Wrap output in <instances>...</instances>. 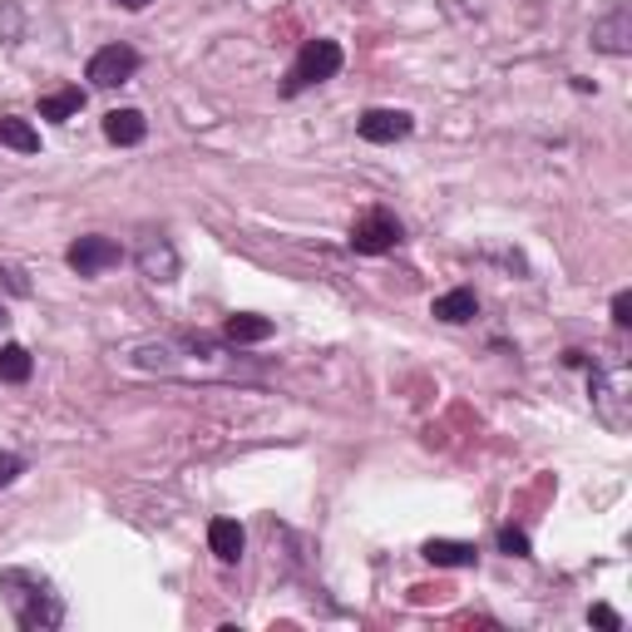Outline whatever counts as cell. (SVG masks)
Listing matches in <instances>:
<instances>
[{
	"instance_id": "44dd1931",
	"label": "cell",
	"mask_w": 632,
	"mask_h": 632,
	"mask_svg": "<svg viewBox=\"0 0 632 632\" xmlns=\"http://www.w3.org/2000/svg\"><path fill=\"white\" fill-rule=\"evenodd\" d=\"M613 322L632 326V297H628V292H618V297H613Z\"/></svg>"
},
{
	"instance_id": "5b68a950",
	"label": "cell",
	"mask_w": 632,
	"mask_h": 632,
	"mask_svg": "<svg viewBox=\"0 0 632 632\" xmlns=\"http://www.w3.org/2000/svg\"><path fill=\"white\" fill-rule=\"evenodd\" d=\"M400 238H405V228H400V218L386 213V208H371L366 218L351 223V247L361 252V257H381V252H391Z\"/></svg>"
},
{
	"instance_id": "d6986e66",
	"label": "cell",
	"mask_w": 632,
	"mask_h": 632,
	"mask_svg": "<svg viewBox=\"0 0 632 632\" xmlns=\"http://www.w3.org/2000/svg\"><path fill=\"white\" fill-rule=\"evenodd\" d=\"M20 474H25V460L10 455V450H0V489H6V484H15Z\"/></svg>"
},
{
	"instance_id": "ba28073f",
	"label": "cell",
	"mask_w": 632,
	"mask_h": 632,
	"mask_svg": "<svg viewBox=\"0 0 632 632\" xmlns=\"http://www.w3.org/2000/svg\"><path fill=\"white\" fill-rule=\"evenodd\" d=\"M134 262H139V272L154 282V287H168V282L178 277V252H173V242L168 238H144L139 242V252H134Z\"/></svg>"
},
{
	"instance_id": "8fae6325",
	"label": "cell",
	"mask_w": 632,
	"mask_h": 632,
	"mask_svg": "<svg viewBox=\"0 0 632 632\" xmlns=\"http://www.w3.org/2000/svg\"><path fill=\"white\" fill-rule=\"evenodd\" d=\"M242 544H247V534H242L238 519H213V524H208V549L223 558V563H238Z\"/></svg>"
},
{
	"instance_id": "7c38bea8",
	"label": "cell",
	"mask_w": 632,
	"mask_h": 632,
	"mask_svg": "<svg viewBox=\"0 0 632 632\" xmlns=\"http://www.w3.org/2000/svg\"><path fill=\"white\" fill-rule=\"evenodd\" d=\"M474 312H480V297H474L470 287L445 292V297H435V307H430V316H435V322H450V326L474 322Z\"/></svg>"
},
{
	"instance_id": "603a6c76",
	"label": "cell",
	"mask_w": 632,
	"mask_h": 632,
	"mask_svg": "<svg viewBox=\"0 0 632 632\" xmlns=\"http://www.w3.org/2000/svg\"><path fill=\"white\" fill-rule=\"evenodd\" d=\"M114 6H124V10H144V6H154V0H114Z\"/></svg>"
},
{
	"instance_id": "cb8c5ba5",
	"label": "cell",
	"mask_w": 632,
	"mask_h": 632,
	"mask_svg": "<svg viewBox=\"0 0 632 632\" xmlns=\"http://www.w3.org/2000/svg\"><path fill=\"white\" fill-rule=\"evenodd\" d=\"M0 326H6V307H0Z\"/></svg>"
},
{
	"instance_id": "30bf717a",
	"label": "cell",
	"mask_w": 632,
	"mask_h": 632,
	"mask_svg": "<svg viewBox=\"0 0 632 632\" xmlns=\"http://www.w3.org/2000/svg\"><path fill=\"white\" fill-rule=\"evenodd\" d=\"M144 134H149V119H144L139 109H109V114H104V139L119 144V149L144 144Z\"/></svg>"
},
{
	"instance_id": "4fadbf2b",
	"label": "cell",
	"mask_w": 632,
	"mask_h": 632,
	"mask_svg": "<svg viewBox=\"0 0 632 632\" xmlns=\"http://www.w3.org/2000/svg\"><path fill=\"white\" fill-rule=\"evenodd\" d=\"M277 331V326L267 322V316H252V312H238V316H228V326H223V336L233 346H252V341H267V336Z\"/></svg>"
},
{
	"instance_id": "8992f818",
	"label": "cell",
	"mask_w": 632,
	"mask_h": 632,
	"mask_svg": "<svg viewBox=\"0 0 632 632\" xmlns=\"http://www.w3.org/2000/svg\"><path fill=\"white\" fill-rule=\"evenodd\" d=\"M65 262L80 272V277H99V272L119 267V262H124V247H119V242H114V238L89 233V238H75V242H70Z\"/></svg>"
},
{
	"instance_id": "5bb4252c",
	"label": "cell",
	"mask_w": 632,
	"mask_h": 632,
	"mask_svg": "<svg viewBox=\"0 0 632 632\" xmlns=\"http://www.w3.org/2000/svg\"><path fill=\"white\" fill-rule=\"evenodd\" d=\"M420 554L435 568H470L474 563V544H465V539H430Z\"/></svg>"
},
{
	"instance_id": "2e32d148",
	"label": "cell",
	"mask_w": 632,
	"mask_h": 632,
	"mask_svg": "<svg viewBox=\"0 0 632 632\" xmlns=\"http://www.w3.org/2000/svg\"><path fill=\"white\" fill-rule=\"evenodd\" d=\"M30 371H35V361H30V351H25V346H20V341L0 346V381L20 386V381H30Z\"/></svg>"
},
{
	"instance_id": "52a82bcc",
	"label": "cell",
	"mask_w": 632,
	"mask_h": 632,
	"mask_svg": "<svg viewBox=\"0 0 632 632\" xmlns=\"http://www.w3.org/2000/svg\"><path fill=\"white\" fill-rule=\"evenodd\" d=\"M593 50L603 55H632V6L618 0L603 20H593Z\"/></svg>"
},
{
	"instance_id": "9a60e30c",
	"label": "cell",
	"mask_w": 632,
	"mask_h": 632,
	"mask_svg": "<svg viewBox=\"0 0 632 632\" xmlns=\"http://www.w3.org/2000/svg\"><path fill=\"white\" fill-rule=\"evenodd\" d=\"M80 109H84V89H80V84H70V89L45 94V99H40V119H50V124H65V119H75Z\"/></svg>"
},
{
	"instance_id": "6da1fadb",
	"label": "cell",
	"mask_w": 632,
	"mask_h": 632,
	"mask_svg": "<svg viewBox=\"0 0 632 632\" xmlns=\"http://www.w3.org/2000/svg\"><path fill=\"white\" fill-rule=\"evenodd\" d=\"M0 593H6L10 613L25 632H50L65 623V598L35 568H0Z\"/></svg>"
},
{
	"instance_id": "9c48e42d",
	"label": "cell",
	"mask_w": 632,
	"mask_h": 632,
	"mask_svg": "<svg viewBox=\"0 0 632 632\" xmlns=\"http://www.w3.org/2000/svg\"><path fill=\"white\" fill-rule=\"evenodd\" d=\"M410 129H415V119H410L405 109H366L361 119H356V134H361L366 144H396V139H405Z\"/></svg>"
},
{
	"instance_id": "ac0fdd59",
	"label": "cell",
	"mask_w": 632,
	"mask_h": 632,
	"mask_svg": "<svg viewBox=\"0 0 632 632\" xmlns=\"http://www.w3.org/2000/svg\"><path fill=\"white\" fill-rule=\"evenodd\" d=\"M499 554H509V558H529V534L514 529V524H504V529H499Z\"/></svg>"
},
{
	"instance_id": "e0dca14e",
	"label": "cell",
	"mask_w": 632,
	"mask_h": 632,
	"mask_svg": "<svg viewBox=\"0 0 632 632\" xmlns=\"http://www.w3.org/2000/svg\"><path fill=\"white\" fill-rule=\"evenodd\" d=\"M0 144L15 154H40V134L30 129V119H0Z\"/></svg>"
},
{
	"instance_id": "ffe728a7",
	"label": "cell",
	"mask_w": 632,
	"mask_h": 632,
	"mask_svg": "<svg viewBox=\"0 0 632 632\" xmlns=\"http://www.w3.org/2000/svg\"><path fill=\"white\" fill-rule=\"evenodd\" d=\"M588 623H598V628L618 632V628H623V618H618V613H613V608H603V603H598V608H593V613H588Z\"/></svg>"
},
{
	"instance_id": "7a4b0ae2",
	"label": "cell",
	"mask_w": 632,
	"mask_h": 632,
	"mask_svg": "<svg viewBox=\"0 0 632 632\" xmlns=\"http://www.w3.org/2000/svg\"><path fill=\"white\" fill-rule=\"evenodd\" d=\"M341 45L336 40H307V45L297 50V60H292V70H287V80H282V94L287 99H297L302 89H312V84H326V80H336L341 75Z\"/></svg>"
},
{
	"instance_id": "3957f363",
	"label": "cell",
	"mask_w": 632,
	"mask_h": 632,
	"mask_svg": "<svg viewBox=\"0 0 632 632\" xmlns=\"http://www.w3.org/2000/svg\"><path fill=\"white\" fill-rule=\"evenodd\" d=\"M593 391V410L608 430H628V371L623 366H608V371H593L588 381Z\"/></svg>"
},
{
	"instance_id": "7402d4cb",
	"label": "cell",
	"mask_w": 632,
	"mask_h": 632,
	"mask_svg": "<svg viewBox=\"0 0 632 632\" xmlns=\"http://www.w3.org/2000/svg\"><path fill=\"white\" fill-rule=\"evenodd\" d=\"M0 277H6V287H10V292H15V297H25V292H30V282H25V277H20V272H15V267H0Z\"/></svg>"
},
{
	"instance_id": "277c9868",
	"label": "cell",
	"mask_w": 632,
	"mask_h": 632,
	"mask_svg": "<svg viewBox=\"0 0 632 632\" xmlns=\"http://www.w3.org/2000/svg\"><path fill=\"white\" fill-rule=\"evenodd\" d=\"M134 75H139V50L134 45H104L89 55V65H84V80L99 84V89H119V84H129Z\"/></svg>"
}]
</instances>
